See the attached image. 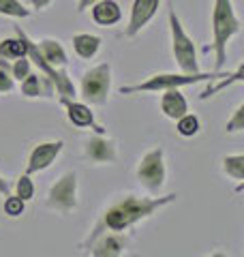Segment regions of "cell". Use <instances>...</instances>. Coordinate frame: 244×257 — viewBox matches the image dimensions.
Masks as SVG:
<instances>
[{"instance_id": "cell-18", "label": "cell", "mask_w": 244, "mask_h": 257, "mask_svg": "<svg viewBox=\"0 0 244 257\" xmlns=\"http://www.w3.org/2000/svg\"><path fill=\"white\" fill-rule=\"evenodd\" d=\"M37 50L43 58L52 64V67H58V69H64L69 64V56L64 52L62 43L58 39H41L37 43Z\"/></svg>"}, {"instance_id": "cell-24", "label": "cell", "mask_w": 244, "mask_h": 257, "mask_svg": "<svg viewBox=\"0 0 244 257\" xmlns=\"http://www.w3.org/2000/svg\"><path fill=\"white\" fill-rule=\"evenodd\" d=\"M13 191H15V195L24 199V202H30V199L35 197V182H32L30 174L24 172V174L20 176V178L15 180V184H13Z\"/></svg>"}, {"instance_id": "cell-19", "label": "cell", "mask_w": 244, "mask_h": 257, "mask_svg": "<svg viewBox=\"0 0 244 257\" xmlns=\"http://www.w3.org/2000/svg\"><path fill=\"white\" fill-rule=\"evenodd\" d=\"M73 50L81 60H92L101 50V37L90 35V32H79L73 37Z\"/></svg>"}, {"instance_id": "cell-22", "label": "cell", "mask_w": 244, "mask_h": 257, "mask_svg": "<svg viewBox=\"0 0 244 257\" xmlns=\"http://www.w3.org/2000/svg\"><path fill=\"white\" fill-rule=\"evenodd\" d=\"M199 131H201V122L195 114L186 111L184 116L176 118V133L180 135V138H195Z\"/></svg>"}, {"instance_id": "cell-5", "label": "cell", "mask_w": 244, "mask_h": 257, "mask_svg": "<svg viewBox=\"0 0 244 257\" xmlns=\"http://www.w3.org/2000/svg\"><path fill=\"white\" fill-rule=\"evenodd\" d=\"M111 92V64L101 62L86 71L79 82V94L81 99L90 105H105Z\"/></svg>"}, {"instance_id": "cell-6", "label": "cell", "mask_w": 244, "mask_h": 257, "mask_svg": "<svg viewBox=\"0 0 244 257\" xmlns=\"http://www.w3.org/2000/svg\"><path fill=\"white\" fill-rule=\"evenodd\" d=\"M135 176H137V180H140V184H142L146 191L159 193L163 187H165V180H167L165 150H163L161 146L150 148L140 159V163H137Z\"/></svg>"}, {"instance_id": "cell-27", "label": "cell", "mask_w": 244, "mask_h": 257, "mask_svg": "<svg viewBox=\"0 0 244 257\" xmlns=\"http://www.w3.org/2000/svg\"><path fill=\"white\" fill-rule=\"evenodd\" d=\"M9 71H11V75H13L15 82H22V79L30 73V58H28V56L15 58L13 67H9Z\"/></svg>"}, {"instance_id": "cell-23", "label": "cell", "mask_w": 244, "mask_h": 257, "mask_svg": "<svg viewBox=\"0 0 244 257\" xmlns=\"http://www.w3.org/2000/svg\"><path fill=\"white\" fill-rule=\"evenodd\" d=\"M0 15L7 18H15V20H26L30 18V9H26L20 0H0Z\"/></svg>"}, {"instance_id": "cell-15", "label": "cell", "mask_w": 244, "mask_h": 257, "mask_svg": "<svg viewBox=\"0 0 244 257\" xmlns=\"http://www.w3.org/2000/svg\"><path fill=\"white\" fill-rule=\"evenodd\" d=\"M22 94L26 99H37V96H45V99H54V84L47 79L43 73H28L26 77L22 79Z\"/></svg>"}, {"instance_id": "cell-10", "label": "cell", "mask_w": 244, "mask_h": 257, "mask_svg": "<svg viewBox=\"0 0 244 257\" xmlns=\"http://www.w3.org/2000/svg\"><path fill=\"white\" fill-rule=\"evenodd\" d=\"M62 148H64V142H62V140H54V142L37 144V146L30 150V155H28L26 174L32 176V174L45 172L47 167H52V165H54V161L60 157Z\"/></svg>"}, {"instance_id": "cell-26", "label": "cell", "mask_w": 244, "mask_h": 257, "mask_svg": "<svg viewBox=\"0 0 244 257\" xmlns=\"http://www.w3.org/2000/svg\"><path fill=\"white\" fill-rule=\"evenodd\" d=\"M244 131V103H238V107L233 109L231 118L225 124V133H240Z\"/></svg>"}, {"instance_id": "cell-13", "label": "cell", "mask_w": 244, "mask_h": 257, "mask_svg": "<svg viewBox=\"0 0 244 257\" xmlns=\"http://www.w3.org/2000/svg\"><path fill=\"white\" fill-rule=\"evenodd\" d=\"M129 244V240L125 234H113V231H105L99 234L88 248H90V255L94 257H120L125 255V248Z\"/></svg>"}, {"instance_id": "cell-16", "label": "cell", "mask_w": 244, "mask_h": 257, "mask_svg": "<svg viewBox=\"0 0 244 257\" xmlns=\"http://www.w3.org/2000/svg\"><path fill=\"white\" fill-rule=\"evenodd\" d=\"M90 15H92V22L96 26H116V24L122 20V9L116 0H99L90 7Z\"/></svg>"}, {"instance_id": "cell-20", "label": "cell", "mask_w": 244, "mask_h": 257, "mask_svg": "<svg viewBox=\"0 0 244 257\" xmlns=\"http://www.w3.org/2000/svg\"><path fill=\"white\" fill-rule=\"evenodd\" d=\"M221 170L225 176H229L231 180L242 184L244 180V155H227L221 161Z\"/></svg>"}, {"instance_id": "cell-2", "label": "cell", "mask_w": 244, "mask_h": 257, "mask_svg": "<svg viewBox=\"0 0 244 257\" xmlns=\"http://www.w3.org/2000/svg\"><path fill=\"white\" fill-rule=\"evenodd\" d=\"M210 28H212V43L208 50L214 54V71H221L227 62V45L242 30V22L233 9V0H212Z\"/></svg>"}, {"instance_id": "cell-9", "label": "cell", "mask_w": 244, "mask_h": 257, "mask_svg": "<svg viewBox=\"0 0 244 257\" xmlns=\"http://www.w3.org/2000/svg\"><path fill=\"white\" fill-rule=\"evenodd\" d=\"M84 157L96 165L116 163L118 161V144L105 133H94L90 140L84 142Z\"/></svg>"}, {"instance_id": "cell-11", "label": "cell", "mask_w": 244, "mask_h": 257, "mask_svg": "<svg viewBox=\"0 0 244 257\" xmlns=\"http://www.w3.org/2000/svg\"><path fill=\"white\" fill-rule=\"evenodd\" d=\"M161 0H133L131 5V15H129V24L125 28V37L133 39L148 26L154 20V15L159 13Z\"/></svg>"}, {"instance_id": "cell-17", "label": "cell", "mask_w": 244, "mask_h": 257, "mask_svg": "<svg viewBox=\"0 0 244 257\" xmlns=\"http://www.w3.org/2000/svg\"><path fill=\"white\" fill-rule=\"evenodd\" d=\"M28 35L22 26H15V37L0 41V60H15L28 54Z\"/></svg>"}, {"instance_id": "cell-25", "label": "cell", "mask_w": 244, "mask_h": 257, "mask_svg": "<svg viewBox=\"0 0 244 257\" xmlns=\"http://www.w3.org/2000/svg\"><path fill=\"white\" fill-rule=\"evenodd\" d=\"M24 210H26V202H24L22 197L9 193L7 199H5V214L9 216V219H20V216L24 214Z\"/></svg>"}, {"instance_id": "cell-28", "label": "cell", "mask_w": 244, "mask_h": 257, "mask_svg": "<svg viewBox=\"0 0 244 257\" xmlns=\"http://www.w3.org/2000/svg\"><path fill=\"white\" fill-rule=\"evenodd\" d=\"M13 88H15V79H13L11 71H9V64H7L5 60H0V94L13 92Z\"/></svg>"}, {"instance_id": "cell-29", "label": "cell", "mask_w": 244, "mask_h": 257, "mask_svg": "<svg viewBox=\"0 0 244 257\" xmlns=\"http://www.w3.org/2000/svg\"><path fill=\"white\" fill-rule=\"evenodd\" d=\"M30 5H32V9H37V11H45L47 7L52 5V0H30Z\"/></svg>"}, {"instance_id": "cell-30", "label": "cell", "mask_w": 244, "mask_h": 257, "mask_svg": "<svg viewBox=\"0 0 244 257\" xmlns=\"http://www.w3.org/2000/svg\"><path fill=\"white\" fill-rule=\"evenodd\" d=\"M94 3H99V0H77V11H79V13L88 11V9H90V7L94 5Z\"/></svg>"}, {"instance_id": "cell-21", "label": "cell", "mask_w": 244, "mask_h": 257, "mask_svg": "<svg viewBox=\"0 0 244 257\" xmlns=\"http://www.w3.org/2000/svg\"><path fill=\"white\" fill-rule=\"evenodd\" d=\"M242 77H244V71H242V64H238V67H235V71H233L231 75H223V79L218 77V82H216L214 86H208L206 90H203V92L199 94V99H201V101H206V99H210V96H214L216 92L225 90L227 86H231V84H240V82H242Z\"/></svg>"}, {"instance_id": "cell-14", "label": "cell", "mask_w": 244, "mask_h": 257, "mask_svg": "<svg viewBox=\"0 0 244 257\" xmlns=\"http://www.w3.org/2000/svg\"><path fill=\"white\" fill-rule=\"evenodd\" d=\"M159 105H161L163 116L169 118V120H176V118H180V116H184L186 111H189V101H186V96L180 92V88L163 90Z\"/></svg>"}, {"instance_id": "cell-3", "label": "cell", "mask_w": 244, "mask_h": 257, "mask_svg": "<svg viewBox=\"0 0 244 257\" xmlns=\"http://www.w3.org/2000/svg\"><path fill=\"white\" fill-rule=\"evenodd\" d=\"M227 73L223 71H210V73H159V75H150L148 79H144L140 84H129L122 86L120 92L122 94H135V92H163L169 88H184V86H193L199 82H212Z\"/></svg>"}, {"instance_id": "cell-31", "label": "cell", "mask_w": 244, "mask_h": 257, "mask_svg": "<svg viewBox=\"0 0 244 257\" xmlns=\"http://www.w3.org/2000/svg\"><path fill=\"white\" fill-rule=\"evenodd\" d=\"M9 193H13V187L3 178V176H0V195H5V197H7Z\"/></svg>"}, {"instance_id": "cell-1", "label": "cell", "mask_w": 244, "mask_h": 257, "mask_svg": "<svg viewBox=\"0 0 244 257\" xmlns=\"http://www.w3.org/2000/svg\"><path fill=\"white\" fill-rule=\"evenodd\" d=\"M178 199V193H167L161 197H140V195H122L116 202H111L105 210L101 212L99 221L94 223L92 231L88 238L81 242V248H88V244L105 231H113V234H125V231L133 229L137 223L150 219L157 214L161 208L174 204Z\"/></svg>"}, {"instance_id": "cell-12", "label": "cell", "mask_w": 244, "mask_h": 257, "mask_svg": "<svg viewBox=\"0 0 244 257\" xmlns=\"http://www.w3.org/2000/svg\"><path fill=\"white\" fill-rule=\"evenodd\" d=\"M60 105L67 111V118L71 124H75L79 128H92L94 133H105V128L94 120V111L90 109L88 103L75 101L71 96H60Z\"/></svg>"}, {"instance_id": "cell-7", "label": "cell", "mask_w": 244, "mask_h": 257, "mask_svg": "<svg viewBox=\"0 0 244 257\" xmlns=\"http://www.w3.org/2000/svg\"><path fill=\"white\" fill-rule=\"evenodd\" d=\"M79 184H77V174L75 172H64L58 180H56L45 197V206L58 214H71L77 210L79 197H77Z\"/></svg>"}, {"instance_id": "cell-4", "label": "cell", "mask_w": 244, "mask_h": 257, "mask_svg": "<svg viewBox=\"0 0 244 257\" xmlns=\"http://www.w3.org/2000/svg\"><path fill=\"white\" fill-rule=\"evenodd\" d=\"M169 20V32H172V54L174 60L180 69V73H197L199 71V60H197V50H195L193 39L186 35L180 18L176 15V9L169 7L167 11Z\"/></svg>"}, {"instance_id": "cell-8", "label": "cell", "mask_w": 244, "mask_h": 257, "mask_svg": "<svg viewBox=\"0 0 244 257\" xmlns=\"http://www.w3.org/2000/svg\"><path fill=\"white\" fill-rule=\"evenodd\" d=\"M26 56L39 67V73H43V75L54 84V90L58 92V96H71V99H75L77 92H75V86H73L69 73H67L64 69L52 67V64L39 54L35 41H28V54H26Z\"/></svg>"}]
</instances>
